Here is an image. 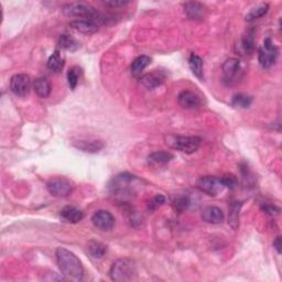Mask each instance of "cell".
<instances>
[{"mask_svg": "<svg viewBox=\"0 0 282 282\" xmlns=\"http://www.w3.org/2000/svg\"><path fill=\"white\" fill-rule=\"evenodd\" d=\"M55 256L58 266L63 276L74 281H81L83 279L84 268L81 260L74 252L60 247L56 249Z\"/></svg>", "mask_w": 282, "mask_h": 282, "instance_id": "obj_1", "label": "cell"}, {"mask_svg": "<svg viewBox=\"0 0 282 282\" xmlns=\"http://www.w3.org/2000/svg\"><path fill=\"white\" fill-rule=\"evenodd\" d=\"M109 276L112 281H133L137 278V267H136L135 261L128 259V258H123V259H118L111 265Z\"/></svg>", "mask_w": 282, "mask_h": 282, "instance_id": "obj_2", "label": "cell"}, {"mask_svg": "<svg viewBox=\"0 0 282 282\" xmlns=\"http://www.w3.org/2000/svg\"><path fill=\"white\" fill-rule=\"evenodd\" d=\"M62 11L65 16L68 17H81L88 19V20H101L100 13L91 6H87L85 3L79 2H70L63 6Z\"/></svg>", "mask_w": 282, "mask_h": 282, "instance_id": "obj_3", "label": "cell"}, {"mask_svg": "<svg viewBox=\"0 0 282 282\" xmlns=\"http://www.w3.org/2000/svg\"><path fill=\"white\" fill-rule=\"evenodd\" d=\"M167 143L173 149L190 154L199 150L201 145V138L184 137V136H169L167 138Z\"/></svg>", "mask_w": 282, "mask_h": 282, "instance_id": "obj_4", "label": "cell"}, {"mask_svg": "<svg viewBox=\"0 0 282 282\" xmlns=\"http://www.w3.org/2000/svg\"><path fill=\"white\" fill-rule=\"evenodd\" d=\"M279 50L274 44L270 37H266L264 43L258 51V61L264 69H270L278 59Z\"/></svg>", "mask_w": 282, "mask_h": 282, "instance_id": "obj_5", "label": "cell"}, {"mask_svg": "<svg viewBox=\"0 0 282 282\" xmlns=\"http://www.w3.org/2000/svg\"><path fill=\"white\" fill-rule=\"evenodd\" d=\"M196 187L201 192L208 194L210 196H216L218 195L220 192H223L225 189V185L223 183L222 177L217 176H202L196 182Z\"/></svg>", "mask_w": 282, "mask_h": 282, "instance_id": "obj_6", "label": "cell"}, {"mask_svg": "<svg viewBox=\"0 0 282 282\" xmlns=\"http://www.w3.org/2000/svg\"><path fill=\"white\" fill-rule=\"evenodd\" d=\"M51 195L55 197H68L73 192V184L69 178L63 176L53 177L46 184Z\"/></svg>", "mask_w": 282, "mask_h": 282, "instance_id": "obj_7", "label": "cell"}, {"mask_svg": "<svg viewBox=\"0 0 282 282\" xmlns=\"http://www.w3.org/2000/svg\"><path fill=\"white\" fill-rule=\"evenodd\" d=\"M137 181V177L129 173H121L114 177L110 183V190L114 195H127L131 191V184Z\"/></svg>", "mask_w": 282, "mask_h": 282, "instance_id": "obj_8", "label": "cell"}, {"mask_svg": "<svg viewBox=\"0 0 282 282\" xmlns=\"http://www.w3.org/2000/svg\"><path fill=\"white\" fill-rule=\"evenodd\" d=\"M11 92L19 97H27L31 91V79L27 74H16L10 79Z\"/></svg>", "mask_w": 282, "mask_h": 282, "instance_id": "obj_9", "label": "cell"}, {"mask_svg": "<svg viewBox=\"0 0 282 282\" xmlns=\"http://www.w3.org/2000/svg\"><path fill=\"white\" fill-rule=\"evenodd\" d=\"M92 222L97 229L102 230V232H108V230L112 229L115 226V217L112 216L110 212L101 210L94 213L92 217Z\"/></svg>", "mask_w": 282, "mask_h": 282, "instance_id": "obj_10", "label": "cell"}, {"mask_svg": "<svg viewBox=\"0 0 282 282\" xmlns=\"http://www.w3.org/2000/svg\"><path fill=\"white\" fill-rule=\"evenodd\" d=\"M177 103L185 109H196L201 107L202 101L200 96L191 91H183L177 96Z\"/></svg>", "mask_w": 282, "mask_h": 282, "instance_id": "obj_11", "label": "cell"}, {"mask_svg": "<svg viewBox=\"0 0 282 282\" xmlns=\"http://www.w3.org/2000/svg\"><path fill=\"white\" fill-rule=\"evenodd\" d=\"M184 11L186 17L191 20H203L206 15V7L197 1H189L184 3Z\"/></svg>", "mask_w": 282, "mask_h": 282, "instance_id": "obj_12", "label": "cell"}, {"mask_svg": "<svg viewBox=\"0 0 282 282\" xmlns=\"http://www.w3.org/2000/svg\"><path fill=\"white\" fill-rule=\"evenodd\" d=\"M73 145L75 148L81 150V151H83V152L96 153V152H100L101 150L104 148L105 144L102 140L81 139V140H77V141H73Z\"/></svg>", "mask_w": 282, "mask_h": 282, "instance_id": "obj_13", "label": "cell"}, {"mask_svg": "<svg viewBox=\"0 0 282 282\" xmlns=\"http://www.w3.org/2000/svg\"><path fill=\"white\" fill-rule=\"evenodd\" d=\"M164 81H166V74H164L162 70H156L151 73L145 74L142 77H141V83H142L145 87L150 88V89L157 88L160 85H162Z\"/></svg>", "mask_w": 282, "mask_h": 282, "instance_id": "obj_14", "label": "cell"}, {"mask_svg": "<svg viewBox=\"0 0 282 282\" xmlns=\"http://www.w3.org/2000/svg\"><path fill=\"white\" fill-rule=\"evenodd\" d=\"M70 26L84 35H93L98 30V25L93 20H88V19H77V20H73L70 22Z\"/></svg>", "mask_w": 282, "mask_h": 282, "instance_id": "obj_15", "label": "cell"}, {"mask_svg": "<svg viewBox=\"0 0 282 282\" xmlns=\"http://www.w3.org/2000/svg\"><path fill=\"white\" fill-rule=\"evenodd\" d=\"M224 217V212L217 206H208L202 212V219L209 224H220Z\"/></svg>", "mask_w": 282, "mask_h": 282, "instance_id": "obj_16", "label": "cell"}, {"mask_svg": "<svg viewBox=\"0 0 282 282\" xmlns=\"http://www.w3.org/2000/svg\"><path fill=\"white\" fill-rule=\"evenodd\" d=\"M241 63L237 59H228L223 64V74L226 81H234L241 72Z\"/></svg>", "mask_w": 282, "mask_h": 282, "instance_id": "obj_17", "label": "cell"}, {"mask_svg": "<svg viewBox=\"0 0 282 282\" xmlns=\"http://www.w3.org/2000/svg\"><path fill=\"white\" fill-rule=\"evenodd\" d=\"M61 217H62V219H64L65 222L76 224L78 222H81L84 218V214L81 210L75 208V206L68 205L61 211Z\"/></svg>", "mask_w": 282, "mask_h": 282, "instance_id": "obj_18", "label": "cell"}, {"mask_svg": "<svg viewBox=\"0 0 282 282\" xmlns=\"http://www.w3.org/2000/svg\"><path fill=\"white\" fill-rule=\"evenodd\" d=\"M243 203L242 202H232L229 206L228 225L233 229H237L239 225V213H241Z\"/></svg>", "mask_w": 282, "mask_h": 282, "instance_id": "obj_19", "label": "cell"}, {"mask_svg": "<svg viewBox=\"0 0 282 282\" xmlns=\"http://www.w3.org/2000/svg\"><path fill=\"white\" fill-rule=\"evenodd\" d=\"M34 88H35V92L36 95L41 98L49 97L51 91H52L50 82L45 77L36 78L34 84Z\"/></svg>", "mask_w": 282, "mask_h": 282, "instance_id": "obj_20", "label": "cell"}, {"mask_svg": "<svg viewBox=\"0 0 282 282\" xmlns=\"http://www.w3.org/2000/svg\"><path fill=\"white\" fill-rule=\"evenodd\" d=\"M150 63H151V59H150L148 55L138 56V58L134 61L130 67L131 74H133L136 77L140 76V74L142 73V70L147 68Z\"/></svg>", "mask_w": 282, "mask_h": 282, "instance_id": "obj_21", "label": "cell"}, {"mask_svg": "<svg viewBox=\"0 0 282 282\" xmlns=\"http://www.w3.org/2000/svg\"><path fill=\"white\" fill-rule=\"evenodd\" d=\"M189 65H190V69L192 70V73H193L199 79H203L204 64H203V60L201 59V56L192 53L190 55V59H189Z\"/></svg>", "mask_w": 282, "mask_h": 282, "instance_id": "obj_22", "label": "cell"}, {"mask_svg": "<svg viewBox=\"0 0 282 282\" xmlns=\"http://www.w3.org/2000/svg\"><path fill=\"white\" fill-rule=\"evenodd\" d=\"M173 158H175V156L169 151H157L149 154L148 162L150 164H156V166H158V164H166L170 162Z\"/></svg>", "mask_w": 282, "mask_h": 282, "instance_id": "obj_23", "label": "cell"}, {"mask_svg": "<svg viewBox=\"0 0 282 282\" xmlns=\"http://www.w3.org/2000/svg\"><path fill=\"white\" fill-rule=\"evenodd\" d=\"M88 253L91 255L93 258H95V259H102V258H104V256L106 255V251H107V248L104 245V244H102L100 242H95V241H92L88 243Z\"/></svg>", "mask_w": 282, "mask_h": 282, "instance_id": "obj_24", "label": "cell"}, {"mask_svg": "<svg viewBox=\"0 0 282 282\" xmlns=\"http://www.w3.org/2000/svg\"><path fill=\"white\" fill-rule=\"evenodd\" d=\"M255 50V37L252 34H247L239 42V51L242 54H251Z\"/></svg>", "mask_w": 282, "mask_h": 282, "instance_id": "obj_25", "label": "cell"}, {"mask_svg": "<svg viewBox=\"0 0 282 282\" xmlns=\"http://www.w3.org/2000/svg\"><path fill=\"white\" fill-rule=\"evenodd\" d=\"M48 68L54 73H59L64 68V59L61 56L60 51L55 52L50 56L48 60Z\"/></svg>", "mask_w": 282, "mask_h": 282, "instance_id": "obj_26", "label": "cell"}, {"mask_svg": "<svg viewBox=\"0 0 282 282\" xmlns=\"http://www.w3.org/2000/svg\"><path fill=\"white\" fill-rule=\"evenodd\" d=\"M59 45L62 49L68 50V51H72V52H74V51H76L79 49L78 42L75 40L73 36H70L69 35H63L60 36Z\"/></svg>", "mask_w": 282, "mask_h": 282, "instance_id": "obj_27", "label": "cell"}, {"mask_svg": "<svg viewBox=\"0 0 282 282\" xmlns=\"http://www.w3.org/2000/svg\"><path fill=\"white\" fill-rule=\"evenodd\" d=\"M269 10V4L268 3H260L258 4L257 7L252 8L246 17V20L247 21H253L256 20V19H259L261 17H264L266 13Z\"/></svg>", "mask_w": 282, "mask_h": 282, "instance_id": "obj_28", "label": "cell"}, {"mask_svg": "<svg viewBox=\"0 0 282 282\" xmlns=\"http://www.w3.org/2000/svg\"><path fill=\"white\" fill-rule=\"evenodd\" d=\"M252 104V97L246 94H237L232 98V105L236 108H248Z\"/></svg>", "mask_w": 282, "mask_h": 282, "instance_id": "obj_29", "label": "cell"}, {"mask_svg": "<svg viewBox=\"0 0 282 282\" xmlns=\"http://www.w3.org/2000/svg\"><path fill=\"white\" fill-rule=\"evenodd\" d=\"M79 73H81V69L77 67H74L69 70L68 72V82L70 89H75L78 84L79 79Z\"/></svg>", "mask_w": 282, "mask_h": 282, "instance_id": "obj_30", "label": "cell"}, {"mask_svg": "<svg viewBox=\"0 0 282 282\" xmlns=\"http://www.w3.org/2000/svg\"><path fill=\"white\" fill-rule=\"evenodd\" d=\"M166 201H167L166 196L161 195V194H158V195L152 197V199L149 201L148 209L151 210V211L157 210V209L160 208V206H162L164 203H166Z\"/></svg>", "mask_w": 282, "mask_h": 282, "instance_id": "obj_31", "label": "cell"}, {"mask_svg": "<svg viewBox=\"0 0 282 282\" xmlns=\"http://www.w3.org/2000/svg\"><path fill=\"white\" fill-rule=\"evenodd\" d=\"M189 205H190V200L185 196L178 197V199H176L175 202H173V208H175L178 212H182V211L186 210Z\"/></svg>", "mask_w": 282, "mask_h": 282, "instance_id": "obj_32", "label": "cell"}, {"mask_svg": "<svg viewBox=\"0 0 282 282\" xmlns=\"http://www.w3.org/2000/svg\"><path fill=\"white\" fill-rule=\"evenodd\" d=\"M223 183L225 187H229V189H235L237 186V180L233 176H226L222 177Z\"/></svg>", "mask_w": 282, "mask_h": 282, "instance_id": "obj_33", "label": "cell"}, {"mask_svg": "<svg viewBox=\"0 0 282 282\" xmlns=\"http://www.w3.org/2000/svg\"><path fill=\"white\" fill-rule=\"evenodd\" d=\"M262 210H264L267 214H269L271 216L279 214V212H280V210L277 208V206L270 205V204H265L264 206H262Z\"/></svg>", "mask_w": 282, "mask_h": 282, "instance_id": "obj_34", "label": "cell"}, {"mask_svg": "<svg viewBox=\"0 0 282 282\" xmlns=\"http://www.w3.org/2000/svg\"><path fill=\"white\" fill-rule=\"evenodd\" d=\"M128 1H105L104 4L107 7H111V8H116V7H123L126 6V4H128Z\"/></svg>", "mask_w": 282, "mask_h": 282, "instance_id": "obj_35", "label": "cell"}, {"mask_svg": "<svg viewBox=\"0 0 282 282\" xmlns=\"http://www.w3.org/2000/svg\"><path fill=\"white\" fill-rule=\"evenodd\" d=\"M274 247L276 248V250L278 251V253H281V237L280 236L276 238V241L274 242Z\"/></svg>", "mask_w": 282, "mask_h": 282, "instance_id": "obj_36", "label": "cell"}]
</instances>
